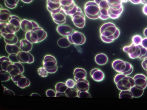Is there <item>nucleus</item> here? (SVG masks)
Instances as JSON below:
<instances>
[{
	"label": "nucleus",
	"instance_id": "obj_49",
	"mask_svg": "<svg viewBox=\"0 0 147 110\" xmlns=\"http://www.w3.org/2000/svg\"><path fill=\"white\" fill-rule=\"evenodd\" d=\"M143 11L144 14L147 15V5H145L143 8Z\"/></svg>",
	"mask_w": 147,
	"mask_h": 110
},
{
	"label": "nucleus",
	"instance_id": "obj_38",
	"mask_svg": "<svg viewBox=\"0 0 147 110\" xmlns=\"http://www.w3.org/2000/svg\"><path fill=\"white\" fill-rule=\"evenodd\" d=\"M78 97L79 98H91V95L88 91H78Z\"/></svg>",
	"mask_w": 147,
	"mask_h": 110
},
{
	"label": "nucleus",
	"instance_id": "obj_10",
	"mask_svg": "<svg viewBox=\"0 0 147 110\" xmlns=\"http://www.w3.org/2000/svg\"><path fill=\"white\" fill-rule=\"evenodd\" d=\"M51 16L54 21L56 24L60 25L63 24L66 22L67 14L62 7L53 10H50Z\"/></svg>",
	"mask_w": 147,
	"mask_h": 110
},
{
	"label": "nucleus",
	"instance_id": "obj_26",
	"mask_svg": "<svg viewBox=\"0 0 147 110\" xmlns=\"http://www.w3.org/2000/svg\"><path fill=\"white\" fill-rule=\"evenodd\" d=\"M4 38L5 42L7 44H16L18 41V38L15 34H8Z\"/></svg>",
	"mask_w": 147,
	"mask_h": 110
},
{
	"label": "nucleus",
	"instance_id": "obj_37",
	"mask_svg": "<svg viewBox=\"0 0 147 110\" xmlns=\"http://www.w3.org/2000/svg\"><path fill=\"white\" fill-rule=\"evenodd\" d=\"M37 72L39 75L43 78L47 77L49 73L44 67L38 68Z\"/></svg>",
	"mask_w": 147,
	"mask_h": 110
},
{
	"label": "nucleus",
	"instance_id": "obj_19",
	"mask_svg": "<svg viewBox=\"0 0 147 110\" xmlns=\"http://www.w3.org/2000/svg\"><path fill=\"white\" fill-rule=\"evenodd\" d=\"M90 75L94 80L98 82L102 81L105 77L104 73L101 70L97 68L92 69L90 71Z\"/></svg>",
	"mask_w": 147,
	"mask_h": 110
},
{
	"label": "nucleus",
	"instance_id": "obj_6",
	"mask_svg": "<svg viewBox=\"0 0 147 110\" xmlns=\"http://www.w3.org/2000/svg\"><path fill=\"white\" fill-rule=\"evenodd\" d=\"M109 6L108 15L110 18L116 19L119 18L123 10L121 0H107Z\"/></svg>",
	"mask_w": 147,
	"mask_h": 110
},
{
	"label": "nucleus",
	"instance_id": "obj_23",
	"mask_svg": "<svg viewBox=\"0 0 147 110\" xmlns=\"http://www.w3.org/2000/svg\"><path fill=\"white\" fill-rule=\"evenodd\" d=\"M108 60L107 56L103 53H99L96 55L95 57V61L96 63L100 66L106 64Z\"/></svg>",
	"mask_w": 147,
	"mask_h": 110
},
{
	"label": "nucleus",
	"instance_id": "obj_44",
	"mask_svg": "<svg viewBox=\"0 0 147 110\" xmlns=\"http://www.w3.org/2000/svg\"><path fill=\"white\" fill-rule=\"evenodd\" d=\"M19 68L21 74L23 73L24 72V68L23 65L20 62L14 63Z\"/></svg>",
	"mask_w": 147,
	"mask_h": 110
},
{
	"label": "nucleus",
	"instance_id": "obj_40",
	"mask_svg": "<svg viewBox=\"0 0 147 110\" xmlns=\"http://www.w3.org/2000/svg\"><path fill=\"white\" fill-rule=\"evenodd\" d=\"M3 93L4 95H15L14 93L11 90L8 89L1 84Z\"/></svg>",
	"mask_w": 147,
	"mask_h": 110
},
{
	"label": "nucleus",
	"instance_id": "obj_5",
	"mask_svg": "<svg viewBox=\"0 0 147 110\" xmlns=\"http://www.w3.org/2000/svg\"><path fill=\"white\" fill-rule=\"evenodd\" d=\"M112 66L116 72L126 75L130 74L133 71V66L130 63L121 59L113 61Z\"/></svg>",
	"mask_w": 147,
	"mask_h": 110
},
{
	"label": "nucleus",
	"instance_id": "obj_29",
	"mask_svg": "<svg viewBox=\"0 0 147 110\" xmlns=\"http://www.w3.org/2000/svg\"><path fill=\"white\" fill-rule=\"evenodd\" d=\"M130 91L131 92L133 97L138 98L141 96L143 94L144 89L135 85L132 87Z\"/></svg>",
	"mask_w": 147,
	"mask_h": 110
},
{
	"label": "nucleus",
	"instance_id": "obj_30",
	"mask_svg": "<svg viewBox=\"0 0 147 110\" xmlns=\"http://www.w3.org/2000/svg\"><path fill=\"white\" fill-rule=\"evenodd\" d=\"M8 22H1L0 23V35L4 37L6 35L12 34L8 26Z\"/></svg>",
	"mask_w": 147,
	"mask_h": 110
},
{
	"label": "nucleus",
	"instance_id": "obj_15",
	"mask_svg": "<svg viewBox=\"0 0 147 110\" xmlns=\"http://www.w3.org/2000/svg\"><path fill=\"white\" fill-rule=\"evenodd\" d=\"M134 85L144 89L147 86V77L144 74H138L133 78Z\"/></svg>",
	"mask_w": 147,
	"mask_h": 110
},
{
	"label": "nucleus",
	"instance_id": "obj_16",
	"mask_svg": "<svg viewBox=\"0 0 147 110\" xmlns=\"http://www.w3.org/2000/svg\"><path fill=\"white\" fill-rule=\"evenodd\" d=\"M39 27L35 21L26 19L22 20L20 28L25 32H27L32 30L34 28Z\"/></svg>",
	"mask_w": 147,
	"mask_h": 110
},
{
	"label": "nucleus",
	"instance_id": "obj_9",
	"mask_svg": "<svg viewBox=\"0 0 147 110\" xmlns=\"http://www.w3.org/2000/svg\"><path fill=\"white\" fill-rule=\"evenodd\" d=\"M70 17L73 23L77 27L82 28L85 26L86 24L85 16L79 7Z\"/></svg>",
	"mask_w": 147,
	"mask_h": 110
},
{
	"label": "nucleus",
	"instance_id": "obj_50",
	"mask_svg": "<svg viewBox=\"0 0 147 110\" xmlns=\"http://www.w3.org/2000/svg\"><path fill=\"white\" fill-rule=\"evenodd\" d=\"M30 96H41L38 94L36 93H33L31 94Z\"/></svg>",
	"mask_w": 147,
	"mask_h": 110
},
{
	"label": "nucleus",
	"instance_id": "obj_46",
	"mask_svg": "<svg viewBox=\"0 0 147 110\" xmlns=\"http://www.w3.org/2000/svg\"><path fill=\"white\" fill-rule=\"evenodd\" d=\"M141 44L144 47L147 49V38L142 39Z\"/></svg>",
	"mask_w": 147,
	"mask_h": 110
},
{
	"label": "nucleus",
	"instance_id": "obj_13",
	"mask_svg": "<svg viewBox=\"0 0 147 110\" xmlns=\"http://www.w3.org/2000/svg\"><path fill=\"white\" fill-rule=\"evenodd\" d=\"M22 20L18 16L11 15L10 17L8 26L12 34H15L18 32L21 28V23Z\"/></svg>",
	"mask_w": 147,
	"mask_h": 110
},
{
	"label": "nucleus",
	"instance_id": "obj_34",
	"mask_svg": "<svg viewBox=\"0 0 147 110\" xmlns=\"http://www.w3.org/2000/svg\"><path fill=\"white\" fill-rule=\"evenodd\" d=\"M19 1V0H4L5 6L10 9L15 8L17 6Z\"/></svg>",
	"mask_w": 147,
	"mask_h": 110
},
{
	"label": "nucleus",
	"instance_id": "obj_7",
	"mask_svg": "<svg viewBox=\"0 0 147 110\" xmlns=\"http://www.w3.org/2000/svg\"><path fill=\"white\" fill-rule=\"evenodd\" d=\"M84 12L87 17L92 19L99 18L100 15L99 7L94 1L87 2L84 6Z\"/></svg>",
	"mask_w": 147,
	"mask_h": 110
},
{
	"label": "nucleus",
	"instance_id": "obj_2",
	"mask_svg": "<svg viewBox=\"0 0 147 110\" xmlns=\"http://www.w3.org/2000/svg\"><path fill=\"white\" fill-rule=\"evenodd\" d=\"M123 50L131 59L143 60L147 57V49L141 44L137 45L133 43L124 47Z\"/></svg>",
	"mask_w": 147,
	"mask_h": 110
},
{
	"label": "nucleus",
	"instance_id": "obj_47",
	"mask_svg": "<svg viewBox=\"0 0 147 110\" xmlns=\"http://www.w3.org/2000/svg\"><path fill=\"white\" fill-rule=\"evenodd\" d=\"M56 97H66L65 92H57L56 94Z\"/></svg>",
	"mask_w": 147,
	"mask_h": 110
},
{
	"label": "nucleus",
	"instance_id": "obj_39",
	"mask_svg": "<svg viewBox=\"0 0 147 110\" xmlns=\"http://www.w3.org/2000/svg\"><path fill=\"white\" fill-rule=\"evenodd\" d=\"M142 39L139 35H135L132 38L133 43L137 45L141 44Z\"/></svg>",
	"mask_w": 147,
	"mask_h": 110
},
{
	"label": "nucleus",
	"instance_id": "obj_4",
	"mask_svg": "<svg viewBox=\"0 0 147 110\" xmlns=\"http://www.w3.org/2000/svg\"><path fill=\"white\" fill-rule=\"evenodd\" d=\"M47 36V33L40 27L34 28L26 33L25 37L32 44L36 43L44 40Z\"/></svg>",
	"mask_w": 147,
	"mask_h": 110
},
{
	"label": "nucleus",
	"instance_id": "obj_12",
	"mask_svg": "<svg viewBox=\"0 0 147 110\" xmlns=\"http://www.w3.org/2000/svg\"><path fill=\"white\" fill-rule=\"evenodd\" d=\"M98 5L100 11L99 18L103 20H106L109 18L108 15L109 6L107 0H94Z\"/></svg>",
	"mask_w": 147,
	"mask_h": 110
},
{
	"label": "nucleus",
	"instance_id": "obj_35",
	"mask_svg": "<svg viewBox=\"0 0 147 110\" xmlns=\"http://www.w3.org/2000/svg\"><path fill=\"white\" fill-rule=\"evenodd\" d=\"M67 87L65 83L63 82H59L55 86V89L57 92H65Z\"/></svg>",
	"mask_w": 147,
	"mask_h": 110
},
{
	"label": "nucleus",
	"instance_id": "obj_53",
	"mask_svg": "<svg viewBox=\"0 0 147 110\" xmlns=\"http://www.w3.org/2000/svg\"></svg>",
	"mask_w": 147,
	"mask_h": 110
},
{
	"label": "nucleus",
	"instance_id": "obj_8",
	"mask_svg": "<svg viewBox=\"0 0 147 110\" xmlns=\"http://www.w3.org/2000/svg\"><path fill=\"white\" fill-rule=\"evenodd\" d=\"M43 67L49 73H54L57 70V61L56 58L50 55L45 56L43 61Z\"/></svg>",
	"mask_w": 147,
	"mask_h": 110
},
{
	"label": "nucleus",
	"instance_id": "obj_28",
	"mask_svg": "<svg viewBox=\"0 0 147 110\" xmlns=\"http://www.w3.org/2000/svg\"><path fill=\"white\" fill-rule=\"evenodd\" d=\"M20 48L16 45L6 44L5 50L9 54H18L20 51Z\"/></svg>",
	"mask_w": 147,
	"mask_h": 110
},
{
	"label": "nucleus",
	"instance_id": "obj_36",
	"mask_svg": "<svg viewBox=\"0 0 147 110\" xmlns=\"http://www.w3.org/2000/svg\"><path fill=\"white\" fill-rule=\"evenodd\" d=\"M119 96L120 98L132 99L133 97L129 90L121 91L119 94Z\"/></svg>",
	"mask_w": 147,
	"mask_h": 110
},
{
	"label": "nucleus",
	"instance_id": "obj_52",
	"mask_svg": "<svg viewBox=\"0 0 147 110\" xmlns=\"http://www.w3.org/2000/svg\"><path fill=\"white\" fill-rule=\"evenodd\" d=\"M144 36L147 38V28H146L144 30Z\"/></svg>",
	"mask_w": 147,
	"mask_h": 110
},
{
	"label": "nucleus",
	"instance_id": "obj_22",
	"mask_svg": "<svg viewBox=\"0 0 147 110\" xmlns=\"http://www.w3.org/2000/svg\"><path fill=\"white\" fill-rule=\"evenodd\" d=\"M61 0H47V8L49 11L57 9L61 7Z\"/></svg>",
	"mask_w": 147,
	"mask_h": 110
},
{
	"label": "nucleus",
	"instance_id": "obj_1",
	"mask_svg": "<svg viewBox=\"0 0 147 110\" xmlns=\"http://www.w3.org/2000/svg\"><path fill=\"white\" fill-rule=\"evenodd\" d=\"M100 33L101 40L105 43H110L119 37L120 32L115 24L108 22L104 23L101 26Z\"/></svg>",
	"mask_w": 147,
	"mask_h": 110
},
{
	"label": "nucleus",
	"instance_id": "obj_25",
	"mask_svg": "<svg viewBox=\"0 0 147 110\" xmlns=\"http://www.w3.org/2000/svg\"><path fill=\"white\" fill-rule=\"evenodd\" d=\"M11 15V12L7 9L4 8L0 9V22H8Z\"/></svg>",
	"mask_w": 147,
	"mask_h": 110
},
{
	"label": "nucleus",
	"instance_id": "obj_24",
	"mask_svg": "<svg viewBox=\"0 0 147 110\" xmlns=\"http://www.w3.org/2000/svg\"><path fill=\"white\" fill-rule=\"evenodd\" d=\"M30 83V80L22 74L15 83L19 87L24 89L29 86Z\"/></svg>",
	"mask_w": 147,
	"mask_h": 110
},
{
	"label": "nucleus",
	"instance_id": "obj_11",
	"mask_svg": "<svg viewBox=\"0 0 147 110\" xmlns=\"http://www.w3.org/2000/svg\"><path fill=\"white\" fill-rule=\"evenodd\" d=\"M67 38L71 44L81 45L84 44L86 40L84 35L78 31H74Z\"/></svg>",
	"mask_w": 147,
	"mask_h": 110
},
{
	"label": "nucleus",
	"instance_id": "obj_32",
	"mask_svg": "<svg viewBox=\"0 0 147 110\" xmlns=\"http://www.w3.org/2000/svg\"><path fill=\"white\" fill-rule=\"evenodd\" d=\"M78 90L74 87L68 88L65 92L67 97H78Z\"/></svg>",
	"mask_w": 147,
	"mask_h": 110
},
{
	"label": "nucleus",
	"instance_id": "obj_51",
	"mask_svg": "<svg viewBox=\"0 0 147 110\" xmlns=\"http://www.w3.org/2000/svg\"><path fill=\"white\" fill-rule=\"evenodd\" d=\"M141 2L144 5H147V0H141Z\"/></svg>",
	"mask_w": 147,
	"mask_h": 110
},
{
	"label": "nucleus",
	"instance_id": "obj_41",
	"mask_svg": "<svg viewBox=\"0 0 147 110\" xmlns=\"http://www.w3.org/2000/svg\"><path fill=\"white\" fill-rule=\"evenodd\" d=\"M8 58L13 63L19 62L17 54H9Z\"/></svg>",
	"mask_w": 147,
	"mask_h": 110
},
{
	"label": "nucleus",
	"instance_id": "obj_48",
	"mask_svg": "<svg viewBox=\"0 0 147 110\" xmlns=\"http://www.w3.org/2000/svg\"><path fill=\"white\" fill-rule=\"evenodd\" d=\"M132 3L137 4L141 3V0H129Z\"/></svg>",
	"mask_w": 147,
	"mask_h": 110
},
{
	"label": "nucleus",
	"instance_id": "obj_14",
	"mask_svg": "<svg viewBox=\"0 0 147 110\" xmlns=\"http://www.w3.org/2000/svg\"><path fill=\"white\" fill-rule=\"evenodd\" d=\"M17 58L21 63L31 64L34 61L33 56L29 52L20 51L17 54Z\"/></svg>",
	"mask_w": 147,
	"mask_h": 110
},
{
	"label": "nucleus",
	"instance_id": "obj_43",
	"mask_svg": "<svg viewBox=\"0 0 147 110\" xmlns=\"http://www.w3.org/2000/svg\"><path fill=\"white\" fill-rule=\"evenodd\" d=\"M46 94L48 97H55L56 93L52 89H48L46 92Z\"/></svg>",
	"mask_w": 147,
	"mask_h": 110
},
{
	"label": "nucleus",
	"instance_id": "obj_31",
	"mask_svg": "<svg viewBox=\"0 0 147 110\" xmlns=\"http://www.w3.org/2000/svg\"><path fill=\"white\" fill-rule=\"evenodd\" d=\"M67 37H65L59 39L57 42L58 45L62 48H66L69 47L71 44Z\"/></svg>",
	"mask_w": 147,
	"mask_h": 110
},
{
	"label": "nucleus",
	"instance_id": "obj_33",
	"mask_svg": "<svg viewBox=\"0 0 147 110\" xmlns=\"http://www.w3.org/2000/svg\"><path fill=\"white\" fill-rule=\"evenodd\" d=\"M1 81V82H5L8 81L11 78V76L7 71L1 70L0 71Z\"/></svg>",
	"mask_w": 147,
	"mask_h": 110
},
{
	"label": "nucleus",
	"instance_id": "obj_27",
	"mask_svg": "<svg viewBox=\"0 0 147 110\" xmlns=\"http://www.w3.org/2000/svg\"><path fill=\"white\" fill-rule=\"evenodd\" d=\"M13 63L8 57L5 56L1 57L0 58V70L7 71L8 67Z\"/></svg>",
	"mask_w": 147,
	"mask_h": 110
},
{
	"label": "nucleus",
	"instance_id": "obj_3",
	"mask_svg": "<svg viewBox=\"0 0 147 110\" xmlns=\"http://www.w3.org/2000/svg\"><path fill=\"white\" fill-rule=\"evenodd\" d=\"M114 81L117 88L121 91L130 90L134 85L133 78L121 73L116 74Z\"/></svg>",
	"mask_w": 147,
	"mask_h": 110
},
{
	"label": "nucleus",
	"instance_id": "obj_42",
	"mask_svg": "<svg viewBox=\"0 0 147 110\" xmlns=\"http://www.w3.org/2000/svg\"><path fill=\"white\" fill-rule=\"evenodd\" d=\"M65 83L68 88H73L75 86L76 83L75 81L71 79H67L65 82Z\"/></svg>",
	"mask_w": 147,
	"mask_h": 110
},
{
	"label": "nucleus",
	"instance_id": "obj_18",
	"mask_svg": "<svg viewBox=\"0 0 147 110\" xmlns=\"http://www.w3.org/2000/svg\"><path fill=\"white\" fill-rule=\"evenodd\" d=\"M76 89L80 91H88L89 89V83L86 78L78 79L75 82Z\"/></svg>",
	"mask_w": 147,
	"mask_h": 110
},
{
	"label": "nucleus",
	"instance_id": "obj_45",
	"mask_svg": "<svg viewBox=\"0 0 147 110\" xmlns=\"http://www.w3.org/2000/svg\"><path fill=\"white\" fill-rule=\"evenodd\" d=\"M142 66L144 70L147 71V57L143 60L142 63Z\"/></svg>",
	"mask_w": 147,
	"mask_h": 110
},
{
	"label": "nucleus",
	"instance_id": "obj_21",
	"mask_svg": "<svg viewBox=\"0 0 147 110\" xmlns=\"http://www.w3.org/2000/svg\"><path fill=\"white\" fill-rule=\"evenodd\" d=\"M73 74L75 81L80 79L86 78V72L84 69L82 68H75Z\"/></svg>",
	"mask_w": 147,
	"mask_h": 110
},
{
	"label": "nucleus",
	"instance_id": "obj_17",
	"mask_svg": "<svg viewBox=\"0 0 147 110\" xmlns=\"http://www.w3.org/2000/svg\"><path fill=\"white\" fill-rule=\"evenodd\" d=\"M56 30L60 35L64 37L68 36L74 31L70 26L63 24L58 25Z\"/></svg>",
	"mask_w": 147,
	"mask_h": 110
},
{
	"label": "nucleus",
	"instance_id": "obj_20",
	"mask_svg": "<svg viewBox=\"0 0 147 110\" xmlns=\"http://www.w3.org/2000/svg\"><path fill=\"white\" fill-rule=\"evenodd\" d=\"M20 48L23 51L29 52L32 49V43L26 39H22L20 41Z\"/></svg>",
	"mask_w": 147,
	"mask_h": 110
}]
</instances>
